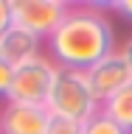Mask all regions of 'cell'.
I'll return each instance as SVG.
<instances>
[{"mask_svg":"<svg viewBox=\"0 0 132 134\" xmlns=\"http://www.w3.org/2000/svg\"><path fill=\"white\" fill-rule=\"evenodd\" d=\"M101 112H104L113 123H118L126 134H132V81L126 84L124 90H118L113 98L104 100V103H101Z\"/></svg>","mask_w":132,"mask_h":134,"instance_id":"obj_8","label":"cell"},{"mask_svg":"<svg viewBox=\"0 0 132 134\" xmlns=\"http://www.w3.org/2000/svg\"><path fill=\"white\" fill-rule=\"evenodd\" d=\"M56 70L59 67L45 53L28 59L23 64H17L6 100H11V103H28V106H45L48 95H51V87H53V78H56Z\"/></svg>","mask_w":132,"mask_h":134,"instance_id":"obj_3","label":"cell"},{"mask_svg":"<svg viewBox=\"0 0 132 134\" xmlns=\"http://www.w3.org/2000/svg\"><path fill=\"white\" fill-rule=\"evenodd\" d=\"M11 78H14V64H8L6 59H0V98H8V90H11Z\"/></svg>","mask_w":132,"mask_h":134,"instance_id":"obj_11","label":"cell"},{"mask_svg":"<svg viewBox=\"0 0 132 134\" xmlns=\"http://www.w3.org/2000/svg\"><path fill=\"white\" fill-rule=\"evenodd\" d=\"M48 59L65 70H90L96 62L115 50V31L107 14L93 3L67 8V17L45 39Z\"/></svg>","mask_w":132,"mask_h":134,"instance_id":"obj_1","label":"cell"},{"mask_svg":"<svg viewBox=\"0 0 132 134\" xmlns=\"http://www.w3.org/2000/svg\"><path fill=\"white\" fill-rule=\"evenodd\" d=\"M51 112L45 106L11 103L0 106V134H48Z\"/></svg>","mask_w":132,"mask_h":134,"instance_id":"obj_6","label":"cell"},{"mask_svg":"<svg viewBox=\"0 0 132 134\" xmlns=\"http://www.w3.org/2000/svg\"><path fill=\"white\" fill-rule=\"evenodd\" d=\"M70 3L65 0H11V25L48 39L67 17Z\"/></svg>","mask_w":132,"mask_h":134,"instance_id":"obj_4","label":"cell"},{"mask_svg":"<svg viewBox=\"0 0 132 134\" xmlns=\"http://www.w3.org/2000/svg\"><path fill=\"white\" fill-rule=\"evenodd\" d=\"M45 109L51 112V117H62V120H73V123L90 120L99 112V103H96V98L90 92L87 75L82 70H65V67H59Z\"/></svg>","mask_w":132,"mask_h":134,"instance_id":"obj_2","label":"cell"},{"mask_svg":"<svg viewBox=\"0 0 132 134\" xmlns=\"http://www.w3.org/2000/svg\"><path fill=\"white\" fill-rule=\"evenodd\" d=\"M121 53H124V59H126V64H129V70H132V36L126 39V45L121 48Z\"/></svg>","mask_w":132,"mask_h":134,"instance_id":"obj_14","label":"cell"},{"mask_svg":"<svg viewBox=\"0 0 132 134\" xmlns=\"http://www.w3.org/2000/svg\"><path fill=\"white\" fill-rule=\"evenodd\" d=\"M11 28V0H0V36Z\"/></svg>","mask_w":132,"mask_h":134,"instance_id":"obj_12","label":"cell"},{"mask_svg":"<svg viewBox=\"0 0 132 134\" xmlns=\"http://www.w3.org/2000/svg\"><path fill=\"white\" fill-rule=\"evenodd\" d=\"M42 42L40 36H34L31 31H25V28H17L11 25L3 36H0V59H6L8 64H23L28 59L40 56L42 53Z\"/></svg>","mask_w":132,"mask_h":134,"instance_id":"obj_7","label":"cell"},{"mask_svg":"<svg viewBox=\"0 0 132 134\" xmlns=\"http://www.w3.org/2000/svg\"><path fill=\"white\" fill-rule=\"evenodd\" d=\"M84 75H87V84H90V92L96 98V103H99V109L107 98H113L118 90H124L132 81V70L121 50H113L110 56L96 62L90 70H84Z\"/></svg>","mask_w":132,"mask_h":134,"instance_id":"obj_5","label":"cell"},{"mask_svg":"<svg viewBox=\"0 0 132 134\" xmlns=\"http://www.w3.org/2000/svg\"><path fill=\"white\" fill-rule=\"evenodd\" d=\"M115 14H121L124 20H132V0H113V3H107Z\"/></svg>","mask_w":132,"mask_h":134,"instance_id":"obj_13","label":"cell"},{"mask_svg":"<svg viewBox=\"0 0 132 134\" xmlns=\"http://www.w3.org/2000/svg\"><path fill=\"white\" fill-rule=\"evenodd\" d=\"M82 134H126V131L118 123H113V120L99 109L90 120H84V123H82Z\"/></svg>","mask_w":132,"mask_h":134,"instance_id":"obj_9","label":"cell"},{"mask_svg":"<svg viewBox=\"0 0 132 134\" xmlns=\"http://www.w3.org/2000/svg\"><path fill=\"white\" fill-rule=\"evenodd\" d=\"M48 134H82V123H73V120H62V117H51Z\"/></svg>","mask_w":132,"mask_h":134,"instance_id":"obj_10","label":"cell"}]
</instances>
